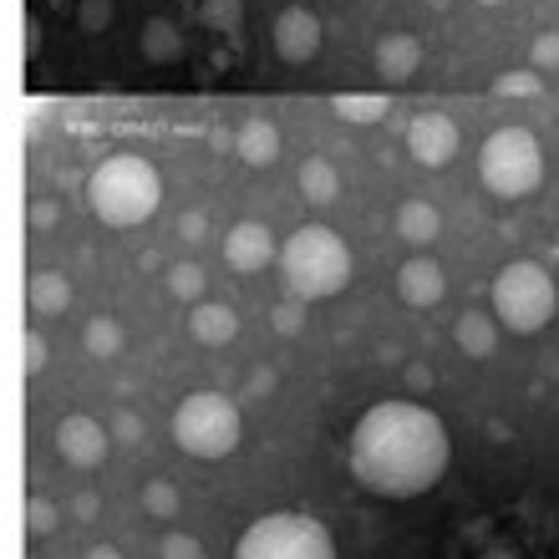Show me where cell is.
Returning <instances> with one entry per match:
<instances>
[{
	"instance_id": "39",
	"label": "cell",
	"mask_w": 559,
	"mask_h": 559,
	"mask_svg": "<svg viewBox=\"0 0 559 559\" xmlns=\"http://www.w3.org/2000/svg\"><path fill=\"white\" fill-rule=\"evenodd\" d=\"M72 514H76V519H92V514H97V493H76Z\"/></svg>"
},
{
	"instance_id": "19",
	"label": "cell",
	"mask_w": 559,
	"mask_h": 559,
	"mask_svg": "<svg viewBox=\"0 0 559 559\" xmlns=\"http://www.w3.org/2000/svg\"><path fill=\"white\" fill-rule=\"evenodd\" d=\"M295 183H300V199L316 204V209H331L341 199V168L331 158H306Z\"/></svg>"
},
{
	"instance_id": "15",
	"label": "cell",
	"mask_w": 559,
	"mask_h": 559,
	"mask_svg": "<svg viewBox=\"0 0 559 559\" xmlns=\"http://www.w3.org/2000/svg\"><path fill=\"white\" fill-rule=\"evenodd\" d=\"M189 331L199 346H229L239 336V316L235 306H224V300H199L189 310Z\"/></svg>"
},
{
	"instance_id": "40",
	"label": "cell",
	"mask_w": 559,
	"mask_h": 559,
	"mask_svg": "<svg viewBox=\"0 0 559 559\" xmlns=\"http://www.w3.org/2000/svg\"><path fill=\"white\" fill-rule=\"evenodd\" d=\"M82 559H122V555H118V549H112V545H92Z\"/></svg>"
},
{
	"instance_id": "3",
	"label": "cell",
	"mask_w": 559,
	"mask_h": 559,
	"mask_svg": "<svg viewBox=\"0 0 559 559\" xmlns=\"http://www.w3.org/2000/svg\"><path fill=\"white\" fill-rule=\"evenodd\" d=\"M163 204V178L158 168L138 153H112L92 168L87 178V209L107 229H138L158 214Z\"/></svg>"
},
{
	"instance_id": "13",
	"label": "cell",
	"mask_w": 559,
	"mask_h": 559,
	"mask_svg": "<svg viewBox=\"0 0 559 559\" xmlns=\"http://www.w3.org/2000/svg\"><path fill=\"white\" fill-rule=\"evenodd\" d=\"M371 67H377V76H382V82H413L417 67H423V41H417V36H407V31H392V36H382V41H377Z\"/></svg>"
},
{
	"instance_id": "10",
	"label": "cell",
	"mask_w": 559,
	"mask_h": 559,
	"mask_svg": "<svg viewBox=\"0 0 559 559\" xmlns=\"http://www.w3.org/2000/svg\"><path fill=\"white\" fill-rule=\"evenodd\" d=\"M224 265L239 275H260L265 265H280V239L270 235V224L260 219H239L224 235Z\"/></svg>"
},
{
	"instance_id": "23",
	"label": "cell",
	"mask_w": 559,
	"mask_h": 559,
	"mask_svg": "<svg viewBox=\"0 0 559 559\" xmlns=\"http://www.w3.org/2000/svg\"><path fill=\"white\" fill-rule=\"evenodd\" d=\"M199 26L219 31V36H235L245 26V0H199Z\"/></svg>"
},
{
	"instance_id": "33",
	"label": "cell",
	"mask_w": 559,
	"mask_h": 559,
	"mask_svg": "<svg viewBox=\"0 0 559 559\" xmlns=\"http://www.w3.org/2000/svg\"><path fill=\"white\" fill-rule=\"evenodd\" d=\"M46 336L41 331H26V336H21V367H26V377H41L46 371Z\"/></svg>"
},
{
	"instance_id": "30",
	"label": "cell",
	"mask_w": 559,
	"mask_h": 559,
	"mask_svg": "<svg viewBox=\"0 0 559 559\" xmlns=\"http://www.w3.org/2000/svg\"><path fill=\"white\" fill-rule=\"evenodd\" d=\"M158 559H209V555H204V545H199L193 534L168 530L163 534V545H158Z\"/></svg>"
},
{
	"instance_id": "18",
	"label": "cell",
	"mask_w": 559,
	"mask_h": 559,
	"mask_svg": "<svg viewBox=\"0 0 559 559\" xmlns=\"http://www.w3.org/2000/svg\"><path fill=\"white\" fill-rule=\"evenodd\" d=\"M438 235H442V214L427 204V199H407V204L397 209V239L402 245H413V250L423 254Z\"/></svg>"
},
{
	"instance_id": "28",
	"label": "cell",
	"mask_w": 559,
	"mask_h": 559,
	"mask_svg": "<svg viewBox=\"0 0 559 559\" xmlns=\"http://www.w3.org/2000/svg\"><path fill=\"white\" fill-rule=\"evenodd\" d=\"M26 530L36 534V539H46V534L57 530V503L41 499V493H31L26 499Z\"/></svg>"
},
{
	"instance_id": "20",
	"label": "cell",
	"mask_w": 559,
	"mask_h": 559,
	"mask_svg": "<svg viewBox=\"0 0 559 559\" xmlns=\"http://www.w3.org/2000/svg\"><path fill=\"white\" fill-rule=\"evenodd\" d=\"M138 51H143L153 67H168V61H178V57H183V31H178V21H168V15H153V21H143Z\"/></svg>"
},
{
	"instance_id": "14",
	"label": "cell",
	"mask_w": 559,
	"mask_h": 559,
	"mask_svg": "<svg viewBox=\"0 0 559 559\" xmlns=\"http://www.w3.org/2000/svg\"><path fill=\"white\" fill-rule=\"evenodd\" d=\"M235 158L245 168H270L280 158V128L270 118H245L235 133Z\"/></svg>"
},
{
	"instance_id": "8",
	"label": "cell",
	"mask_w": 559,
	"mask_h": 559,
	"mask_svg": "<svg viewBox=\"0 0 559 559\" xmlns=\"http://www.w3.org/2000/svg\"><path fill=\"white\" fill-rule=\"evenodd\" d=\"M51 442H57L61 463H72V468H82V473L103 468L107 453H112V432H107V423H97V417H87V413L61 417Z\"/></svg>"
},
{
	"instance_id": "36",
	"label": "cell",
	"mask_w": 559,
	"mask_h": 559,
	"mask_svg": "<svg viewBox=\"0 0 559 559\" xmlns=\"http://www.w3.org/2000/svg\"><path fill=\"white\" fill-rule=\"evenodd\" d=\"M270 392H275V371L270 367L250 371V397H270Z\"/></svg>"
},
{
	"instance_id": "2",
	"label": "cell",
	"mask_w": 559,
	"mask_h": 559,
	"mask_svg": "<svg viewBox=\"0 0 559 559\" xmlns=\"http://www.w3.org/2000/svg\"><path fill=\"white\" fill-rule=\"evenodd\" d=\"M352 250L331 224H300L290 239H280V280L285 295L300 306L331 300L352 285Z\"/></svg>"
},
{
	"instance_id": "21",
	"label": "cell",
	"mask_w": 559,
	"mask_h": 559,
	"mask_svg": "<svg viewBox=\"0 0 559 559\" xmlns=\"http://www.w3.org/2000/svg\"><path fill=\"white\" fill-rule=\"evenodd\" d=\"M122 346H128V331H122L118 316H92L82 325V352L92 361H112V356H122Z\"/></svg>"
},
{
	"instance_id": "32",
	"label": "cell",
	"mask_w": 559,
	"mask_h": 559,
	"mask_svg": "<svg viewBox=\"0 0 559 559\" xmlns=\"http://www.w3.org/2000/svg\"><path fill=\"white\" fill-rule=\"evenodd\" d=\"M530 61H534V72H559V31H545V36H534Z\"/></svg>"
},
{
	"instance_id": "34",
	"label": "cell",
	"mask_w": 559,
	"mask_h": 559,
	"mask_svg": "<svg viewBox=\"0 0 559 559\" xmlns=\"http://www.w3.org/2000/svg\"><path fill=\"white\" fill-rule=\"evenodd\" d=\"M26 219H31V229H51V224L61 219V204H57V199H31Z\"/></svg>"
},
{
	"instance_id": "11",
	"label": "cell",
	"mask_w": 559,
	"mask_h": 559,
	"mask_svg": "<svg viewBox=\"0 0 559 559\" xmlns=\"http://www.w3.org/2000/svg\"><path fill=\"white\" fill-rule=\"evenodd\" d=\"M407 153H413L423 168H448L457 158V122L442 118V112H423L407 128Z\"/></svg>"
},
{
	"instance_id": "37",
	"label": "cell",
	"mask_w": 559,
	"mask_h": 559,
	"mask_svg": "<svg viewBox=\"0 0 559 559\" xmlns=\"http://www.w3.org/2000/svg\"><path fill=\"white\" fill-rule=\"evenodd\" d=\"M407 386H413V392H427V386H432V367L413 361V367H407Z\"/></svg>"
},
{
	"instance_id": "5",
	"label": "cell",
	"mask_w": 559,
	"mask_h": 559,
	"mask_svg": "<svg viewBox=\"0 0 559 559\" xmlns=\"http://www.w3.org/2000/svg\"><path fill=\"white\" fill-rule=\"evenodd\" d=\"M559 310V285L545 265L534 260H509V265L493 275V321L514 336H534L555 321Z\"/></svg>"
},
{
	"instance_id": "43",
	"label": "cell",
	"mask_w": 559,
	"mask_h": 559,
	"mask_svg": "<svg viewBox=\"0 0 559 559\" xmlns=\"http://www.w3.org/2000/svg\"><path fill=\"white\" fill-rule=\"evenodd\" d=\"M478 5H488V11H493V5H503V0H478Z\"/></svg>"
},
{
	"instance_id": "41",
	"label": "cell",
	"mask_w": 559,
	"mask_h": 559,
	"mask_svg": "<svg viewBox=\"0 0 559 559\" xmlns=\"http://www.w3.org/2000/svg\"><path fill=\"white\" fill-rule=\"evenodd\" d=\"M36 46H41V26H36V21H26V51H36Z\"/></svg>"
},
{
	"instance_id": "22",
	"label": "cell",
	"mask_w": 559,
	"mask_h": 559,
	"mask_svg": "<svg viewBox=\"0 0 559 559\" xmlns=\"http://www.w3.org/2000/svg\"><path fill=\"white\" fill-rule=\"evenodd\" d=\"M331 107H336V118L356 122V128H367V122H382L392 103H386L382 92H341Z\"/></svg>"
},
{
	"instance_id": "12",
	"label": "cell",
	"mask_w": 559,
	"mask_h": 559,
	"mask_svg": "<svg viewBox=\"0 0 559 559\" xmlns=\"http://www.w3.org/2000/svg\"><path fill=\"white\" fill-rule=\"evenodd\" d=\"M397 295L413 310H432L442 295H448V275H442V265L423 250V254H413V260L397 270Z\"/></svg>"
},
{
	"instance_id": "38",
	"label": "cell",
	"mask_w": 559,
	"mask_h": 559,
	"mask_svg": "<svg viewBox=\"0 0 559 559\" xmlns=\"http://www.w3.org/2000/svg\"><path fill=\"white\" fill-rule=\"evenodd\" d=\"M478 559H524V555H519L514 545H499V539H493V545L478 549Z\"/></svg>"
},
{
	"instance_id": "6",
	"label": "cell",
	"mask_w": 559,
	"mask_h": 559,
	"mask_svg": "<svg viewBox=\"0 0 559 559\" xmlns=\"http://www.w3.org/2000/svg\"><path fill=\"white\" fill-rule=\"evenodd\" d=\"M478 178L493 199H530L545 183V153L530 128H499L478 147Z\"/></svg>"
},
{
	"instance_id": "17",
	"label": "cell",
	"mask_w": 559,
	"mask_h": 559,
	"mask_svg": "<svg viewBox=\"0 0 559 559\" xmlns=\"http://www.w3.org/2000/svg\"><path fill=\"white\" fill-rule=\"evenodd\" d=\"M26 306L31 316H67L72 310V280L61 270H36L26 280Z\"/></svg>"
},
{
	"instance_id": "27",
	"label": "cell",
	"mask_w": 559,
	"mask_h": 559,
	"mask_svg": "<svg viewBox=\"0 0 559 559\" xmlns=\"http://www.w3.org/2000/svg\"><path fill=\"white\" fill-rule=\"evenodd\" d=\"M493 92H499V97H539V92H545V76L539 72H503V76H493Z\"/></svg>"
},
{
	"instance_id": "29",
	"label": "cell",
	"mask_w": 559,
	"mask_h": 559,
	"mask_svg": "<svg viewBox=\"0 0 559 559\" xmlns=\"http://www.w3.org/2000/svg\"><path fill=\"white\" fill-rule=\"evenodd\" d=\"M270 325H275V336H300V325H306V306L285 295V300L270 310Z\"/></svg>"
},
{
	"instance_id": "25",
	"label": "cell",
	"mask_w": 559,
	"mask_h": 559,
	"mask_svg": "<svg viewBox=\"0 0 559 559\" xmlns=\"http://www.w3.org/2000/svg\"><path fill=\"white\" fill-rule=\"evenodd\" d=\"M168 295H174V300H189V306H199V300H204V270L193 265V260L174 265V270H168Z\"/></svg>"
},
{
	"instance_id": "16",
	"label": "cell",
	"mask_w": 559,
	"mask_h": 559,
	"mask_svg": "<svg viewBox=\"0 0 559 559\" xmlns=\"http://www.w3.org/2000/svg\"><path fill=\"white\" fill-rule=\"evenodd\" d=\"M453 341L457 352L473 356V361H488V356L499 352V321L488 316V310H463L453 321Z\"/></svg>"
},
{
	"instance_id": "42",
	"label": "cell",
	"mask_w": 559,
	"mask_h": 559,
	"mask_svg": "<svg viewBox=\"0 0 559 559\" xmlns=\"http://www.w3.org/2000/svg\"><path fill=\"white\" fill-rule=\"evenodd\" d=\"M427 5H432V11H448V0H427Z\"/></svg>"
},
{
	"instance_id": "4",
	"label": "cell",
	"mask_w": 559,
	"mask_h": 559,
	"mask_svg": "<svg viewBox=\"0 0 559 559\" xmlns=\"http://www.w3.org/2000/svg\"><path fill=\"white\" fill-rule=\"evenodd\" d=\"M168 432H174L178 453L199 457V463H219L245 438V417H239V402L224 392H189L168 417Z\"/></svg>"
},
{
	"instance_id": "24",
	"label": "cell",
	"mask_w": 559,
	"mask_h": 559,
	"mask_svg": "<svg viewBox=\"0 0 559 559\" xmlns=\"http://www.w3.org/2000/svg\"><path fill=\"white\" fill-rule=\"evenodd\" d=\"M178 484H168V478H153V484H143V514L147 519H178Z\"/></svg>"
},
{
	"instance_id": "26",
	"label": "cell",
	"mask_w": 559,
	"mask_h": 559,
	"mask_svg": "<svg viewBox=\"0 0 559 559\" xmlns=\"http://www.w3.org/2000/svg\"><path fill=\"white\" fill-rule=\"evenodd\" d=\"M112 15H118L112 0H76V26L87 31V36H103L112 26Z\"/></svg>"
},
{
	"instance_id": "7",
	"label": "cell",
	"mask_w": 559,
	"mask_h": 559,
	"mask_svg": "<svg viewBox=\"0 0 559 559\" xmlns=\"http://www.w3.org/2000/svg\"><path fill=\"white\" fill-rule=\"evenodd\" d=\"M235 559H336V539L316 514H260L239 534Z\"/></svg>"
},
{
	"instance_id": "1",
	"label": "cell",
	"mask_w": 559,
	"mask_h": 559,
	"mask_svg": "<svg viewBox=\"0 0 559 559\" xmlns=\"http://www.w3.org/2000/svg\"><path fill=\"white\" fill-rule=\"evenodd\" d=\"M448 457H453V442L442 417L413 397L371 402L352 427V448H346L352 478L377 499H417L427 488H438Z\"/></svg>"
},
{
	"instance_id": "31",
	"label": "cell",
	"mask_w": 559,
	"mask_h": 559,
	"mask_svg": "<svg viewBox=\"0 0 559 559\" xmlns=\"http://www.w3.org/2000/svg\"><path fill=\"white\" fill-rule=\"evenodd\" d=\"M107 432H112V442H122V448H138V442L147 438L143 417H138V413H128V407H122V413L112 417V423H107Z\"/></svg>"
},
{
	"instance_id": "9",
	"label": "cell",
	"mask_w": 559,
	"mask_h": 559,
	"mask_svg": "<svg viewBox=\"0 0 559 559\" xmlns=\"http://www.w3.org/2000/svg\"><path fill=\"white\" fill-rule=\"evenodd\" d=\"M270 41H275V57L285 67H306V61L321 57V41H325L321 15L310 5H285L275 15V26H270Z\"/></svg>"
},
{
	"instance_id": "35",
	"label": "cell",
	"mask_w": 559,
	"mask_h": 559,
	"mask_svg": "<svg viewBox=\"0 0 559 559\" xmlns=\"http://www.w3.org/2000/svg\"><path fill=\"white\" fill-rule=\"evenodd\" d=\"M178 239H189V245H199V239H209V219H204V214H199V209L178 219Z\"/></svg>"
}]
</instances>
